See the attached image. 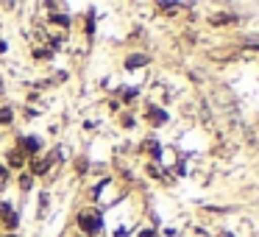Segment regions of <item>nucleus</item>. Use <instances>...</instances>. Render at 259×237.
<instances>
[{"instance_id":"9d476101","label":"nucleus","mask_w":259,"mask_h":237,"mask_svg":"<svg viewBox=\"0 0 259 237\" xmlns=\"http://www.w3.org/2000/svg\"><path fill=\"white\" fill-rule=\"evenodd\" d=\"M34 59L36 62H48V59H53V51L51 48H34Z\"/></svg>"},{"instance_id":"423d86ee","label":"nucleus","mask_w":259,"mask_h":237,"mask_svg":"<svg viewBox=\"0 0 259 237\" xmlns=\"http://www.w3.org/2000/svg\"><path fill=\"white\" fill-rule=\"evenodd\" d=\"M23 165H25V156H23V153L17 151V148L6 153V168H9V170H12V168H14V170H20V168H23Z\"/></svg>"},{"instance_id":"1a4fd4ad","label":"nucleus","mask_w":259,"mask_h":237,"mask_svg":"<svg viewBox=\"0 0 259 237\" xmlns=\"http://www.w3.org/2000/svg\"><path fill=\"white\" fill-rule=\"evenodd\" d=\"M3 223H6V226H9V234H14V229H17V223H20V218H17V212H14V209H12V212H9V215H6V218H3Z\"/></svg>"},{"instance_id":"dca6fc26","label":"nucleus","mask_w":259,"mask_h":237,"mask_svg":"<svg viewBox=\"0 0 259 237\" xmlns=\"http://www.w3.org/2000/svg\"><path fill=\"white\" fill-rule=\"evenodd\" d=\"M0 95H3V78H0Z\"/></svg>"},{"instance_id":"6e6552de","label":"nucleus","mask_w":259,"mask_h":237,"mask_svg":"<svg viewBox=\"0 0 259 237\" xmlns=\"http://www.w3.org/2000/svg\"><path fill=\"white\" fill-rule=\"evenodd\" d=\"M12 123H14L12 106H0V126H12Z\"/></svg>"},{"instance_id":"4468645a","label":"nucleus","mask_w":259,"mask_h":237,"mask_svg":"<svg viewBox=\"0 0 259 237\" xmlns=\"http://www.w3.org/2000/svg\"><path fill=\"white\" fill-rule=\"evenodd\" d=\"M179 3H159V12H164V14H173V12H179Z\"/></svg>"},{"instance_id":"f03ea898","label":"nucleus","mask_w":259,"mask_h":237,"mask_svg":"<svg viewBox=\"0 0 259 237\" xmlns=\"http://www.w3.org/2000/svg\"><path fill=\"white\" fill-rule=\"evenodd\" d=\"M17 151L23 153V156L34 159V156H39V151H42V140H39V137H34V134H31V137H20V140H17Z\"/></svg>"},{"instance_id":"2eb2a0df","label":"nucleus","mask_w":259,"mask_h":237,"mask_svg":"<svg viewBox=\"0 0 259 237\" xmlns=\"http://www.w3.org/2000/svg\"><path fill=\"white\" fill-rule=\"evenodd\" d=\"M140 237H153V231H151V229H142V231H140Z\"/></svg>"},{"instance_id":"ddd939ff","label":"nucleus","mask_w":259,"mask_h":237,"mask_svg":"<svg viewBox=\"0 0 259 237\" xmlns=\"http://www.w3.org/2000/svg\"><path fill=\"white\" fill-rule=\"evenodd\" d=\"M9 179H12V173H9V168H6V165H0V190H6Z\"/></svg>"},{"instance_id":"f3484780","label":"nucleus","mask_w":259,"mask_h":237,"mask_svg":"<svg viewBox=\"0 0 259 237\" xmlns=\"http://www.w3.org/2000/svg\"><path fill=\"white\" fill-rule=\"evenodd\" d=\"M3 237H17V234H3Z\"/></svg>"},{"instance_id":"f8f14e48","label":"nucleus","mask_w":259,"mask_h":237,"mask_svg":"<svg viewBox=\"0 0 259 237\" xmlns=\"http://www.w3.org/2000/svg\"><path fill=\"white\" fill-rule=\"evenodd\" d=\"M212 23L214 25H226V23H237V17H234V14H223V12H220V17H212Z\"/></svg>"},{"instance_id":"0eeeda50","label":"nucleus","mask_w":259,"mask_h":237,"mask_svg":"<svg viewBox=\"0 0 259 237\" xmlns=\"http://www.w3.org/2000/svg\"><path fill=\"white\" fill-rule=\"evenodd\" d=\"M48 20H51V23H56V25H62V28H70V25H73V17H67L64 12H56V9H51Z\"/></svg>"},{"instance_id":"39448f33","label":"nucleus","mask_w":259,"mask_h":237,"mask_svg":"<svg viewBox=\"0 0 259 237\" xmlns=\"http://www.w3.org/2000/svg\"><path fill=\"white\" fill-rule=\"evenodd\" d=\"M31 176H48V170H51V162H48L45 156H34L31 159Z\"/></svg>"},{"instance_id":"7ed1b4c3","label":"nucleus","mask_w":259,"mask_h":237,"mask_svg":"<svg viewBox=\"0 0 259 237\" xmlns=\"http://www.w3.org/2000/svg\"><path fill=\"white\" fill-rule=\"evenodd\" d=\"M145 117H148V123H151V126L167 123V112H164V109H159L156 103H148V106H145Z\"/></svg>"},{"instance_id":"f257e3e1","label":"nucleus","mask_w":259,"mask_h":237,"mask_svg":"<svg viewBox=\"0 0 259 237\" xmlns=\"http://www.w3.org/2000/svg\"><path fill=\"white\" fill-rule=\"evenodd\" d=\"M75 223H78V229H81V234H84V237H92L95 231H101L103 218H101L98 209H81V212L75 215Z\"/></svg>"},{"instance_id":"20e7f679","label":"nucleus","mask_w":259,"mask_h":237,"mask_svg":"<svg viewBox=\"0 0 259 237\" xmlns=\"http://www.w3.org/2000/svg\"><path fill=\"white\" fill-rule=\"evenodd\" d=\"M151 62V59H148V53H128V56H125V70H137V67H145V64Z\"/></svg>"},{"instance_id":"9b49d317","label":"nucleus","mask_w":259,"mask_h":237,"mask_svg":"<svg viewBox=\"0 0 259 237\" xmlns=\"http://www.w3.org/2000/svg\"><path fill=\"white\" fill-rule=\"evenodd\" d=\"M31 187H34V176H31L28 170H25V173L20 176V190H23V192H28Z\"/></svg>"}]
</instances>
